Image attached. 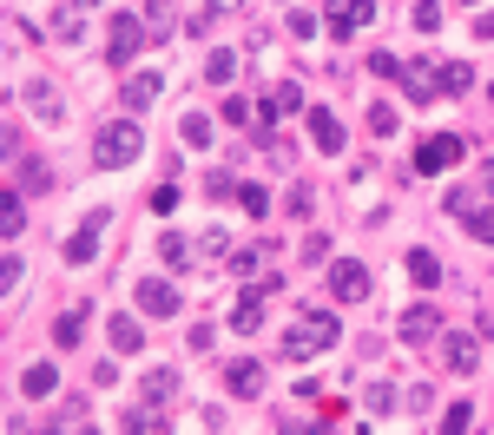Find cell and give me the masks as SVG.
<instances>
[{"label":"cell","mask_w":494,"mask_h":435,"mask_svg":"<svg viewBox=\"0 0 494 435\" xmlns=\"http://www.w3.org/2000/svg\"><path fill=\"white\" fill-rule=\"evenodd\" d=\"M145 152V126L139 119H112L93 132V165H106V172H119V165H132Z\"/></svg>","instance_id":"cell-1"},{"label":"cell","mask_w":494,"mask_h":435,"mask_svg":"<svg viewBox=\"0 0 494 435\" xmlns=\"http://www.w3.org/2000/svg\"><path fill=\"white\" fill-rule=\"evenodd\" d=\"M336 337H343V324H336L330 310H303L297 324L284 330V357H297V363H303V357H317V349H330Z\"/></svg>","instance_id":"cell-2"},{"label":"cell","mask_w":494,"mask_h":435,"mask_svg":"<svg viewBox=\"0 0 494 435\" xmlns=\"http://www.w3.org/2000/svg\"><path fill=\"white\" fill-rule=\"evenodd\" d=\"M145 21H139V13H132V7H119L112 13V40H106V53L119 60V66H126V60H139V46H145Z\"/></svg>","instance_id":"cell-3"},{"label":"cell","mask_w":494,"mask_h":435,"mask_svg":"<svg viewBox=\"0 0 494 435\" xmlns=\"http://www.w3.org/2000/svg\"><path fill=\"white\" fill-rule=\"evenodd\" d=\"M455 159H462V132H435V139H422V145H416V172H422V178L449 172Z\"/></svg>","instance_id":"cell-4"},{"label":"cell","mask_w":494,"mask_h":435,"mask_svg":"<svg viewBox=\"0 0 494 435\" xmlns=\"http://www.w3.org/2000/svg\"><path fill=\"white\" fill-rule=\"evenodd\" d=\"M132 297H139L145 316H178V283L172 277H139V283H132Z\"/></svg>","instance_id":"cell-5"},{"label":"cell","mask_w":494,"mask_h":435,"mask_svg":"<svg viewBox=\"0 0 494 435\" xmlns=\"http://www.w3.org/2000/svg\"><path fill=\"white\" fill-rule=\"evenodd\" d=\"M435 330H441V310H435V304H416V310H402V316H396V337H402L408 349L429 343Z\"/></svg>","instance_id":"cell-6"},{"label":"cell","mask_w":494,"mask_h":435,"mask_svg":"<svg viewBox=\"0 0 494 435\" xmlns=\"http://www.w3.org/2000/svg\"><path fill=\"white\" fill-rule=\"evenodd\" d=\"M303 119H310V139H317V152H323V159H336V152H343V139H350V132H343V119H336V112L310 106Z\"/></svg>","instance_id":"cell-7"},{"label":"cell","mask_w":494,"mask_h":435,"mask_svg":"<svg viewBox=\"0 0 494 435\" xmlns=\"http://www.w3.org/2000/svg\"><path fill=\"white\" fill-rule=\"evenodd\" d=\"M330 291L343 297V304H363V297H369V271H363V264H356V258L330 264Z\"/></svg>","instance_id":"cell-8"},{"label":"cell","mask_w":494,"mask_h":435,"mask_svg":"<svg viewBox=\"0 0 494 435\" xmlns=\"http://www.w3.org/2000/svg\"><path fill=\"white\" fill-rule=\"evenodd\" d=\"M369 21H376V0H343V7L330 13V33H336V40H350V33L369 27Z\"/></svg>","instance_id":"cell-9"},{"label":"cell","mask_w":494,"mask_h":435,"mask_svg":"<svg viewBox=\"0 0 494 435\" xmlns=\"http://www.w3.org/2000/svg\"><path fill=\"white\" fill-rule=\"evenodd\" d=\"M99 225H106V211H93L86 225L66 238V264H93V250H99Z\"/></svg>","instance_id":"cell-10"},{"label":"cell","mask_w":494,"mask_h":435,"mask_svg":"<svg viewBox=\"0 0 494 435\" xmlns=\"http://www.w3.org/2000/svg\"><path fill=\"white\" fill-rule=\"evenodd\" d=\"M225 390H231V396H258V390H264V363H258V357L225 363Z\"/></svg>","instance_id":"cell-11"},{"label":"cell","mask_w":494,"mask_h":435,"mask_svg":"<svg viewBox=\"0 0 494 435\" xmlns=\"http://www.w3.org/2000/svg\"><path fill=\"white\" fill-rule=\"evenodd\" d=\"M441 357H449V370H455V376H474V363H482V343H474V337H462V330H455V337L441 343Z\"/></svg>","instance_id":"cell-12"},{"label":"cell","mask_w":494,"mask_h":435,"mask_svg":"<svg viewBox=\"0 0 494 435\" xmlns=\"http://www.w3.org/2000/svg\"><path fill=\"white\" fill-rule=\"evenodd\" d=\"M159 93H165V79H159V73H132V79H126V93H119V99H126V112H145V106H152Z\"/></svg>","instance_id":"cell-13"},{"label":"cell","mask_w":494,"mask_h":435,"mask_svg":"<svg viewBox=\"0 0 494 435\" xmlns=\"http://www.w3.org/2000/svg\"><path fill=\"white\" fill-rule=\"evenodd\" d=\"M402 86H408V106H429V93H435V60H416L402 73Z\"/></svg>","instance_id":"cell-14"},{"label":"cell","mask_w":494,"mask_h":435,"mask_svg":"<svg viewBox=\"0 0 494 435\" xmlns=\"http://www.w3.org/2000/svg\"><path fill=\"white\" fill-rule=\"evenodd\" d=\"M435 86L441 93H468L474 86V66L468 60H435Z\"/></svg>","instance_id":"cell-15"},{"label":"cell","mask_w":494,"mask_h":435,"mask_svg":"<svg viewBox=\"0 0 494 435\" xmlns=\"http://www.w3.org/2000/svg\"><path fill=\"white\" fill-rule=\"evenodd\" d=\"M172 396H178V370H165V363H159V370L145 376V409H165Z\"/></svg>","instance_id":"cell-16"},{"label":"cell","mask_w":494,"mask_h":435,"mask_svg":"<svg viewBox=\"0 0 494 435\" xmlns=\"http://www.w3.org/2000/svg\"><path fill=\"white\" fill-rule=\"evenodd\" d=\"M402 271L416 277L422 291H435V283H441V258H435V250H408V264H402Z\"/></svg>","instance_id":"cell-17"},{"label":"cell","mask_w":494,"mask_h":435,"mask_svg":"<svg viewBox=\"0 0 494 435\" xmlns=\"http://www.w3.org/2000/svg\"><path fill=\"white\" fill-rule=\"evenodd\" d=\"M106 337H112V349H119V357H132V349H145V330L132 324V316H112V324H106Z\"/></svg>","instance_id":"cell-18"},{"label":"cell","mask_w":494,"mask_h":435,"mask_svg":"<svg viewBox=\"0 0 494 435\" xmlns=\"http://www.w3.org/2000/svg\"><path fill=\"white\" fill-rule=\"evenodd\" d=\"M0 231H7V238H21V231H27V198L21 192L0 198Z\"/></svg>","instance_id":"cell-19"},{"label":"cell","mask_w":494,"mask_h":435,"mask_svg":"<svg viewBox=\"0 0 494 435\" xmlns=\"http://www.w3.org/2000/svg\"><path fill=\"white\" fill-rule=\"evenodd\" d=\"M27 106L40 112V119H66V112H60V93L46 86V79H33V86H27Z\"/></svg>","instance_id":"cell-20"},{"label":"cell","mask_w":494,"mask_h":435,"mask_svg":"<svg viewBox=\"0 0 494 435\" xmlns=\"http://www.w3.org/2000/svg\"><path fill=\"white\" fill-rule=\"evenodd\" d=\"M258 324H264V297L251 291V297H237V310H231V330H244V337H251Z\"/></svg>","instance_id":"cell-21"},{"label":"cell","mask_w":494,"mask_h":435,"mask_svg":"<svg viewBox=\"0 0 494 435\" xmlns=\"http://www.w3.org/2000/svg\"><path fill=\"white\" fill-rule=\"evenodd\" d=\"M21 390H27V396H54V390H60V370H54V363H33V370L21 376Z\"/></svg>","instance_id":"cell-22"},{"label":"cell","mask_w":494,"mask_h":435,"mask_svg":"<svg viewBox=\"0 0 494 435\" xmlns=\"http://www.w3.org/2000/svg\"><path fill=\"white\" fill-rule=\"evenodd\" d=\"M79 337H86V310H66L60 324H54V343H60V349H73Z\"/></svg>","instance_id":"cell-23"},{"label":"cell","mask_w":494,"mask_h":435,"mask_svg":"<svg viewBox=\"0 0 494 435\" xmlns=\"http://www.w3.org/2000/svg\"><path fill=\"white\" fill-rule=\"evenodd\" d=\"M204 79H211V86H231V79H237V53H225V46H218V53L204 60Z\"/></svg>","instance_id":"cell-24"},{"label":"cell","mask_w":494,"mask_h":435,"mask_svg":"<svg viewBox=\"0 0 494 435\" xmlns=\"http://www.w3.org/2000/svg\"><path fill=\"white\" fill-rule=\"evenodd\" d=\"M396 126H402V112L389 106V99H376V106H369V132H376V139H389Z\"/></svg>","instance_id":"cell-25"},{"label":"cell","mask_w":494,"mask_h":435,"mask_svg":"<svg viewBox=\"0 0 494 435\" xmlns=\"http://www.w3.org/2000/svg\"><path fill=\"white\" fill-rule=\"evenodd\" d=\"M474 429V403H449V415H441V435H468Z\"/></svg>","instance_id":"cell-26"},{"label":"cell","mask_w":494,"mask_h":435,"mask_svg":"<svg viewBox=\"0 0 494 435\" xmlns=\"http://www.w3.org/2000/svg\"><path fill=\"white\" fill-rule=\"evenodd\" d=\"M363 403H369V415H383V409H396L402 396H396V382H369V390H363Z\"/></svg>","instance_id":"cell-27"},{"label":"cell","mask_w":494,"mask_h":435,"mask_svg":"<svg viewBox=\"0 0 494 435\" xmlns=\"http://www.w3.org/2000/svg\"><path fill=\"white\" fill-rule=\"evenodd\" d=\"M185 145H198V152H204V145H211V119H204V112H185Z\"/></svg>","instance_id":"cell-28"},{"label":"cell","mask_w":494,"mask_h":435,"mask_svg":"<svg viewBox=\"0 0 494 435\" xmlns=\"http://www.w3.org/2000/svg\"><path fill=\"white\" fill-rule=\"evenodd\" d=\"M237 205H244V218H264L270 211V192L264 185H237Z\"/></svg>","instance_id":"cell-29"},{"label":"cell","mask_w":494,"mask_h":435,"mask_svg":"<svg viewBox=\"0 0 494 435\" xmlns=\"http://www.w3.org/2000/svg\"><path fill=\"white\" fill-rule=\"evenodd\" d=\"M159 258H165V264H172V271H185V264H192V244H185V238H178V231H172V238H165V244H159Z\"/></svg>","instance_id":"cell-30"},{"label":"cell","mask_w":494,"mask_h":435,"mask_svg":"<svg viewBox=\"0 0 494 435\" xmlns=\"http://www.w3.org/2000/svg\"><path fill=\"white\" fill-rule=\"evenodd\" d=\"M270 106H277V119H284V112H310V106H303V86H277Z\"/></svg>","instance_id":"cell-31"},{"label":"cell","mask_w":494,"mask_h":435,"mask_svg":"<svg viewBox=\"0 0 494 435\" xmlns=\"http://www.w3.org/2000/svg\"><path fill=\"white\" fill-rule=\"evenodd\" d=\"M264 258H270V250H264V244H251V250H237V258H231V271H237V277H251V271H264Z\"/></svg>","instance_id":"cell-32"},{"label":"cell","mask_w":494,"mask_h":435,"mask_svg":"<svg viewBox=\"0 0 494 435\" xmlns=\"http://www.w3.org/2000/svg\"><path fill=\"white\" fill-rule=\"evenodd\" d=\"M225 119L231 126H258V106H251V99H225Z\"/></svg>","instance_id":"cell-33"},{"label":"cell","mask_w":494,"mask_h":435,"mask_svg":"<svg viewBox=\"0 0 494 435\" xmlns=\"http://www.w3.org/2000/svg\"><path fill=\"white\" fill-rule=\"evenodd\" d=\"M369 73L376 79H402V60L396 53H369Z\"/></svg>","instance_id":"cell-34"},{"label":"cell","mask_w":494,"mask_h":435,"mask_svg":"<svg viewBox=\"0 0 494 435\" xmlns=\"http://www.w3.org/2000/svg\"><path fill=\"white\" fill-rule=\"evenodd\" d=\"M317 27H323L317 13H303V7H291V33H297V40H317Z\"/></svg>","instance_id":"cell-35"},{"label":"cell","mask_w":494,"mask_h":435,"mask_svg":"<svg viewBox=\"0 0 494 435\" xmlns=\"http://www.w3.org/2000/svg\"><path fill=\"white\" fill-rule=\"evenodd\" d=\"M468 231H474L482 244H494V205H482V211H474V218H468Z\"/></svg>","instance_id":"cell-36"},{"label":"cell","mask_w":494,"mask_h":435,"mask_svg":"<svg viewBox=\"0 0 494 435\" xmlns=\"http://www.w3.org/2000/svg\"><path fill=\"white\" fill-rule=\"evenodd\" d=\"M225 250H231L225 231H204V238H198V258H225Z\"/></svg>","instance_id":"cell-37"},{"label":"cell","mask_w":494,"mask_h":435,"mask_svg":"<svg viewBox=\"0 0 494 435\" xmlns=\"http://www.w3.org/2000/svg\"><path fill=\"white\" fill-rule=\"evenodd\" d=\"M79 33H86V13L66 7V13H60V40H79Z\"/></svg>","instance_id":"cell-38"},{"label":"cell","mask_w":494,"mask_h":435,"mask_svg":"<svg viewBox=\"0 0 494 435\" xmlns=\"http://www.w3.org/2000/svg\"><path fill=\"white\" fill-rule=\"evenodd\" d=\"M416 27H422V33L441 27V7H435V0H416Z\"/></svg>","instance_id":"cell-39"},{"label":"cell","mask_w":494,"mask_h":435,"mask_svg":"<svg viewBox=\"0 0 494 435\" xmlns=\"http://www.w3.org/2000/svg\"><path fill=\"white\" fill-rule=\"evenodd\" d=\"M310 211H317V192L297 185V192H291V218H310Z\"/></svg>","instance_id":"cell-40"},{"label":"cell","mask_w":494,"mask_h":435,"mask_svg":"<svg viewBox=\"0 0 494 435\" xmlns=\"http://www.w3.org/2000/svg\"><path fill=\"white\" fill-rule=\"evenodd\" d=\"M330 258V238H303V264H323Z\"/></svg>","instance_id":"cell-41"},{"label":"cell","mask_w":494,"mask_h":435,"mask_svg":"<svg viewBox=\"0 0 494 435\" xmlns=\"http://www.w3.org/2000/svg\"><path fill=\"white\" fill-rule=\"evenodd\" d=\"M244 0H204V13H237Z\"/></svg>","instance_id":"cell-42"},{"label":"cell","mask_w":494,"mask_h":435,"mask_svg":"<svg viewBox=\"0 0 494 435\" xmlns=\"http://www.w3.org/2000/svg\"><path fill=\"white\" fill-rule=\"evenodd\" d=\"M474 33H482V40H494V7L482 13V21H474Z\"/></svg>","instance_id":"cell-43"},{"label":"cell","mask_w":494,"mask_h":435,"mask_svg":"<svg viewBox=\"0 0 494 435\" xmlns=\"http://www.w3.org/2000/svg\"><path fill=\"white\" fill-rule=\"evenodd\" d=\"M482 185H488V198H494V159L482 165Z\"/></svg>","instance_id":"cell-44"},{"label":"cell","mask_w":494,"mask_h":435,"mask_svg":"<svg viewBox=\"0 0 494 435\" xmlns=\"http://www.w3.org/2000/svg\"><path fill=\"white\" fill-rule=\"evenodd\" d=\"M73 7H79V13H86V7H99V0H73Z\"/></svg>","instance_id":"cell-45"},{"label":"cell","mask_w":494,"mask_h":435,"mask_svg":"<svg viewBox=\"0 0 494 435\" xmlns=\"http://www.w3.org/2000/svg\"><path fill=\"white\" fill-rule=\"evenodd\" d=\"M284 435H317V429H284Z\"/></svg>","instance_id":"cell-46"},{"label":"cell","mask_w":494,"mask_h":435,"mask_svg":"<svg viewBox=\"0 0 494 435\" xmlns=\"http://www.w3.org/2000/svg\"><path fill=\"white\" fill-rule=\"evenodd\" d=\"M488 99H494V86H488Z\"/></svg>","instance_id":"cell-47"}]
</instances>
